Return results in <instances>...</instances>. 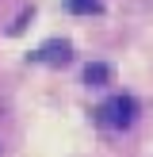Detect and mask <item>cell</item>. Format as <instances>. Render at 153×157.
Listing matches in <instances>:
<instances>
[{"instance_id":"obj_1","label":"cell","mask_w":153,"mask_h":157,"mask_svg":"<svg viewBox=\"0 0 153 157\" xmlns=\"http://www.w3.org/2000/svg\"><path fill=\"white\" fill-rule=\"evenodd\" d=\"M134 115H138V104L130 96H111L103 107H99V123L111 127V130H126L130 123H134Z\"/></svg>"},{"instance_id":"obj_2","label":"cell","mask_w":153,"mask_h":157,"mask_svg":"<svg viewBox=\"0 0 153 157\" xmlns=\"http://www.w3.org/2000/svg\"><path fill=\"white\" fill-rule=\"evenodd\" d=\"M38 58H42V61H50V65H65V61L73 58V46H69V42H58V38H54V42H46L42 50H38Z\"/></svg>"},{"instance_id":"obj_3","label":"cell","mask_w":153,"mask_h":157,"mask_svg":"<svg viewBox=\"0 0 153 157\" xmlns=\"http://www.w3.org/2000/svg\"><path fill=\"white\" fill-rule=\"evenodd\" d=\"M84 84H92V88H103V84H111V69H107L103 61H92V65L84 69Z\"/></svg>"},{"instance_id":"obj_4","label":"cell","mask_w":153,"mask_h":157,"mask_svg":"<svg viewBox=\"0 0 153 157\" xmlns=\"http://www.w3.org/2000/svg\"><path fill=\"white\" fill-rule=\"evenodd\" d=\"M69 8L80 12V15H88V12H99V0H69Z\"/></svg>"}]
</instances>
